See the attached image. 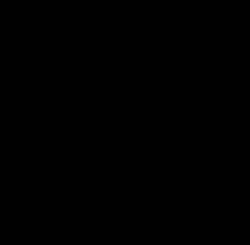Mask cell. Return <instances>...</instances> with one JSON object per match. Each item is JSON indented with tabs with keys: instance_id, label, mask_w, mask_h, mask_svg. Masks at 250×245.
Segmentation results:
<instances>
[]
</instances>
